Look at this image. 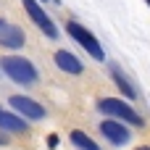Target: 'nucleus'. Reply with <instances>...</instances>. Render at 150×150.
I'll return each mask as SVG.
<instances>
[{
    "label": "nucleus",
    "mask_w": 150,
    "mask_h": 150,
    "mask_svg": "<svg viewBox=\"0 0 150 150\" xmlns=\"http://www.w3.org/2000/svg\"><path fill=\"white\" fill-rule=\"evenodd\" d=\"M145 3H148V5H150V0H145Z\"/></svg>",
    "instance_id": "nucleus-17"
},
{
    "label": "nucleus",
    "mask_w": 150,
    "mask_h": 150,
    "mask_svg": "<svg viewBox=\"0 0 150 150\" xmlns=\"http://www.w3.org/2000/svg\"><path fill=\"white\" fill-rule=\"evenodd\" d=\"M0 111H3V105H0Z\"/></svg>",
    "instance_id": "nucleus-18"
},
{
    "label": "nucleus",
    "mask_w": 150,
    "mask_h": 150,
    "mask_svg": "<svg viewBox=\"0 0 150 150\" xmlns=\"http://www.w3.org/2000/svg\"><path fill=\"white\" fill-rule=\"evenodd\" d=\"M53 3H61V0H53Z\"/></svg>",
    "instance_id": "nucleus-16"
},
{
    "label": "nucleus",
    "mask_w": 150,
    "mask_h": 150,
    "mask_svg": "<svg viewBox=\"0 0 150 150\" xmlns=\"http://www.w3.org/2000/svg\"><path fill=\"white\" fill-rule=\"evenodd\" d=\"M0 69H3V74H5L11 82L24 84V87H32V84H37V79H40L34 63L26 61L24 55H5V58H0Z\"/></svg>",
    "instance_id": "nucleus-1"
},
{
    "label": "nucleus",
    "mask_w": 150,
    "mask_h": 150,
    "mask_svg": "<svg viewBox=\"0 0 150 150\" xmlns=\"http://www.w3.org/2000/svg\"><path fill=\"white\" fill-rule=\"evenodd\" d=\"M0 129H5V132H26V129H29V124H26V121H21V119H18V116H13V113L0 111Z\"/></svg>",
    "instance_id": "nucleus-10"
},
{
    "label": "nucleus",
    "mask_w": 150,
    "mask_h": 150,
    "mask_svg": "<svg viewBox=\"0 0 150 150\" xmlns=\"http://www.w3.org/2000/svg\"><path fill=\"white\" fill-rule=\"evenodd\" d=\"M8 103H11L13 111H18L21 116H26L29 121H40V119H45V113H47L37 100H32V98H26V95H11Z\"/></svg>",
    "instance_id": "nucleus-5"
},
{
    "label": "nucleus",
    "mask_w": 150,
    "mask_h": 150,
    "mask_svg": "<svg viewBox=\"0 0 150 150\" xmlns=\"http://www.w3.org/2000/svg\"><path fill=\"white\" fill-rule=\"evenodd\" d=\"M24 42H26V37H24V32L18 29V26H3L0 29V45L3 47H11V50H18V47H24Z\"/></svg>",
    "instance_id": "nucleus-8"
},
{
    "label": "nucleus",
    "mask_w": 150,
    "mask_h": 150,
    "mask_svg": "<svg viewBox=\"0 0 150 150\" xmlns=\"http://www.w3.org/2000/svg\"><path fill=\"white\" fill-rule=\"evenodd\" d=\"M100 132H103V137H108L113 145H127V142H129V129H127L124 124L113 121V119L100 121Z\"/></svg>",
    "instance_id": "nucleus-6"
},
{
    "label": "nucleus",
    "mask_w": 150,
    "mask_h": 150,
    "mask_svg": "<svg viewBox=\"0 0 150 150\" xmlns=\"http://www.w3.org/2000/svg\"><path fill=\"white\" fill-rule=\"evenodd\" d=\"M111 76H113V82H116V87L121 90V95H124V98H129V100H134V98H137V90L129 84V79H127V74L119 69V63H111Z\"/></svg>",
    "instance_id": "nucleus-9"
},
{
    "label": "nucleus",
    "mask_w": 150,
    "mask_h": 150,
    "mask_svg": "<svg viewBox=\"0 0 150 150\" xmlns=\"http://www.w3.org/2000/svg\"><path fill=\"white\" fill-rule=\"evenodd\" d=\"M21 5L26 8L29 18L37 24V29H40L47 40H58V26H55V24H53V18L40 8V3H37V0H21Z\"/></svg>",
    "instance_id": "nucleus-4"
},
{
    "label": "nucleus",
    "mask_w": 150,
    "mask_h": 150,
    "mask_svg": "<svg viewBox=\"0 0 150 150\" xmlns=\"http://www.w3.org/2000/svg\"><path fill=\"white\" fill-rule=\"evenodd\" d=\"M53 61H55V66H58L61 71H66V74H82V71H84L82 61H79L74 53H69V50H58V53L53 55Z\"/></svg>",
    "instance_id": "nucleus-7"
},
{
    "label": "nucleus",
    "mask_w": 150,
    "mask_h": 150,
    "mask_svg": "<svg viewBox=\"0 0 150 150\" xmlns=\"http://www.w3.org/2000/svg\"><path fill=\"white\" fill-rule=\"evenodd\" d=\"M47 148H58V134H50L47 137Z\"/></svg>",
    "instance_id": "nucleus-12"
},
{
    "label": "nucleus",
    "mask_w": 150,
    "mask_h": 150,
    "mask_svg": "<svg viewBox=\"0 0 150 150\" xmlns=\"http://www.w3.org/2000/svg\"><path fill=\"white\" fill-rule=\"evenodd\" d=\"M66 32H69V37L71 40H76L95 61H105V53H103V47H100V42H98V37L90 32V29H84L79 21H66Z\"/></svg>",
    "instance_id": "nucleus-3"
},
{
    "label": "nucleus",
    "mask_w": 150,
    "mask_h": 150,
    "mask_svg": "<svg viewBox=\"0 0 150 150\" xmlns=\"http://www.w3.org/2000/svg\"><path fill=\"white\" fill-rule=\"evenodd\" d=\"M0 145H8V137L5 134H0Z\"/></svg>",
    "instance_id": "nucleus-13"
},
{
    "label": "nucleus",
    "mask_w": 150,
    "mask_h": 150,
    "mask_svg": "<svg viewBox=\"0 0 150 150\" xmlns=\"http://www.w3.org/2000/svg\"><path fill=\"white\" fill-rule=\"evenodd\" d=\"M3 26H5V18H0V29H3Z\"/></svg>",
    "instance_id": "nucleus-15"
},
{
    "label": "nucleus",
    "mask_w": 150,
    "mask_h": 150,
    "mask_svg": "<svg viewBox=\"0 0 150 150\" xmlns=\"http://www.w3.org/2000/svg\"><path fill=\"white\" fill-rule=\"evenodd\" d=\"M98 111L100 113H105V116H116V119H121V121H129L132 127H145V119L129 105V103H124V100H116V98H100L98 100Z\"/></svg>",
    "instance_id": "nucleus-2"
},
{
    "label": "nucleus",
    "mask_w": 150,
    "mask_h": 150,
    "mask_svg": "<svg viewBox=\"0 0 150 150\" xmlns=\"http://www.w3.org/2000/svg\"><path fill=\"white\" fill-rule=\"evenodd\" d=\"M69 140H71V142H74V145H76L79 150H100L98 145H95V142H92V137H87L82 129H74V132L69 134Z\"/></svg>",
    "instance_id": "nucleus-11"
},
{
    "label": "nucleus",
    "mask_w": 150,
    "mask_h": 150,
    "mask_svg": "<svg viewBox=\"0 0 150 150\" xmlns=\"http://www.w3.org/2000/svg\"><path fill=\"white\" fill-rule=\"evenodd\" d=\"M134 150H150V148H148V145H142V148H134Z\"/></svg>",
    "instance_id": "nucleus-14"
}]
</instances>
